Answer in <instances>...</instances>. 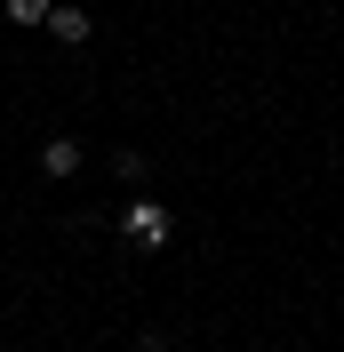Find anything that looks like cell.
Instances as JSON below:
<instances>
[{
  "label": "cell",
  "mask_w": 344,
  "mask_h": 352,
  "mask_svg": "<svg viewBox=\"0 0 344 352\" xmlns=\"http://www.w3.org/2000/svg\"><path fill=\"white\" fill-rule=\"evenodd\" d=\"M48 32L65 48H88V0H56V16H48Z\"/></svg>",
  "instance_id": "obj_3"
},
{
  "label": "cell",
  "mask_w": 344,
  "mask_h": 352,
  "mask_svg": "<svg viewBox=\"0 0 344 352\" xmlns=\"http://www.w3.org/2000/svg\"><path fill=\"white\" fill-rule=\"evenodd\" d=\"M80 160H88L80 136H41V176H80Z\"/></svg>",
  "instance_id": "obj_2"
},
{
  "label": "cell",
  "mask_w": 344,
  "mask_h": 352,
  "mask_svg": "<svg viewBox=\"0 0 344 352\" xmlns=\"http://www.w3.org/2000/svg\"><path fill=\"white\" fill-rule=\"evenodd\" d=\"M120 232H129L136 248H169V241H176V217H169L152 192H136V200H120Z\"/></svg>",
  "instance_id": "obj_1"
},
{
  "label": "cell",
  "mask_w": 344,
  "mask_h": 352,
  "mask_svg": "<svg viewBox=\"0 0 344 352\" xmlns=\"http://www.w3.org/2000/svg\"><path fill=\"white\" fill-rule=\"evenodd\" d=\"M0 16H8V24H48L56 0H0Z\"/></svg>",
  "instance_id": "obj_4"
}]
</instances>
